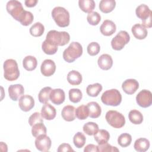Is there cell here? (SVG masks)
<instances>
[{
  "mask_svg": "<svg viewBox=\"0 0 152 152\" xmlns=\"http://www.w3.org/2000/svg\"><path fill=\"white\" fill-rule=\"evenodd\" d=\"M70 40V36L66 31L50 30L46 34L45 40L49 43L58 46L66 45Z\"/></svg>",
  "mask_w": 152,
  "mask_h": 152,
  "instance_id": "cell-1",
  "label": "cell"
},
{
  "mask_svg": "<svg viewBox=\"0 0 152 152\" xmlns=\"http://www.w3.org/2000/svg\"><path fill=\"white\" fill-rule=\"evenodd\" d=\"M4 77L10 81L17 80L20 76V71L15 60L12 59H7L3 65Z\"/></svg>",
  "mask_w": 152,
  "mask_h": 152,
  "instance_id": "cell-2",
  "label": "cell"
},
{
  "mask_svg": "<svg viewBox=\"0 0 152 152\" xmlns=\"http://www.w3.org/2000/svg\"><path fill=\"white\" fill-rule=\"evenodd\" d=\"M82 54L83 47L81 45L77 42H73L64 50L62 56L66 62L71 63L80 58Z\"/></svg>",
  "mask_w": 152,
  "mask_h": 152,
  "instance_id": "cell-3",
  "label": "cell"
},
{
  "mask_svg": "<svg viewBox=\"0 0 152 152\" xmlns=\"http://www.w3.org/2000/svg\"><path fill=\"white\" fill-rule=\"evenodd\" d=\"M52 16L56 24L61 27H65L69 24V13L64 7H56L52 11Z\"/></svg>",
  "mask_w": 152,
  "mask_h": 152,
  "instance_id": "cell-4",
  "label": "cell"
},
{
  "mask_svg": "<svg viewBox=\"0 0 152 152\" xmlns=\"http://www.w3.org/2000/svg\"><path fill=\"white\" fill-rule=\"evenodd\" d=\"M101 100L106 105L117 106L122 102V95L117 89L108 90L102 94Z\"/></svg>",
  "mask_w": 152,
  "mask_h": 152,
  "instance_id": "cell-5",
  "label": "cell"
},
{
  "mask_svg": "<svg viewBox=\"0 0 152 152\" xmlns=\"http://www.w3.org/2000/svg\"><path fill=\"white\" fill-rule=\"evenodd\" d=\"M105 119L107 122L115 128H121L125 125V118L120 112L110 110L106 112Z\"/></svg>",
  "mask_w": 152,
  "mask_h": 152,
  "instance_id": "cell-6",
  "label": "cell"
},
{
  "mask_svg": "<svg viewBox=\"0 0 152 152\" xmlns=\"http://www.w3.org/2000/svg\"><path fill=\"white\" fill-rule=\"evenodd\" d=\"M130 40V36L127 31H120L111 40V46L115 50H121L128 43Z\"/></svg>",
  "mask_w": 152,
  "mask_h": 152,
  "instance_id": "cell-7",
  "label": "cell"
},
{
  "mask_svg": "<svg viewBox=\"0 0 152 152\" xmlns=\"http://www.w3.org/2000/svg\"><path fill=\"white\" fill-rule=\"evenodd\" d=\"M6 9L7 12L18 21L25 11L22 4L16 0L8 1L6 5Z\"/></svg>",
  "mask_w": 152,
  "mask_h": 152,
  "instance_id": "cell-8",
  "label": "cell"
},
{
  "mask_svg": "<svg viewBox=\"0 0 152 152\" xmlns=\"http://www.w3.org/2000/svg\"><path fill=\"white\" fill-rule=\"evenodd\" d=\"M136 102L141 107L146 108L152 104V94L150 91L142 90L136 96Z\"/></svg>",
  "mask_w": 152,
  "mask_h": 152,
  "instance_id": "cell-9",
  "label": "cell"
},
{
  "mask_svg": "<svg viewBox=\"0 0 152 152\" xmlns=\"http://www.w3.org/2000/svg\"><path fill=\"white\" fill-rule=\"evenodd\" d=\"M52 145L50 138L46 134H42L36 137L35 140V146L40 151H48Z\"/></svg>",
  "mask_w": 152,
  "mask_h": 152,
  "instance_id": "cell-10",
  "label": "cell"
},
{
  "mask_svg": "<svg viewBox=\"0 0 152 152\" xmlns=\"http://www.w3.org/2000/svg\"><path fill=\"white\" fill-rule=\"evenodd\" d=\"M56 71V65L52 59H45L42 63L40 66V71L43 75L45 77H50Z\"/></svg>",
  "mask_w": 152,
  "mask_h": 152,
  "instance_id": "cell-11",
  "label": "cell"
},
{
  "mask_svg": "<svg viewBox=\"0 0 152 152\" xmlns=\"http://www.w3.org/2000/svg\"><path fill=\"white\" fill-rule=\"evenodd\" d=\"M24 93V87L20 84H12L8 87V94L10 99L13 101H17L23 96Z\"/></svg>",
  "mask_w": 152,
  "mask_h": 152,
  "instance_id": "cell-12",
  "label": "cell"
},
{
  "mask_svg": "<svg viewBox=\"0 0 152 152\" xmlns=\"http://www.w3.org/2000/svg\"><path fill=\"white\" fill-rule=\"evenodd\" d=\"M18 105L21 110L28 112L34 106V100L30 95H23L19 99Z\"/></svg>",
  "mask_w": 152,
  "mask_h": 152,
  "instance_id": "cell-13",
  "label": "cell"
},
{
  "mask_svg": "<svg viewBox=\"0 0 152 152\" xmlns=\"http://www.w3.org/2000/svg\"><path fill=\"white\" fill-rule=\"evenodd\" d=\"M139 88V83L135 79H127L122 84V88L127 94H133Z\"/></svg>",
  "mask_w": 152,
  "mask_h": 152,
  "instance_id": "cell-14",
  "label": "cell"
},
{
  "mask_svg": "<svg viewBox=\"0 0 152 152\" xmlns=\"http://www.w3.org/2000/svg\"><path fill=\"white\" fill-rule=\"evenodd\" d=\"M49 99L53 104L59 105L63 103L65 101V92L61 88L52 89L50 94Z\"/></svg>",
  "mask_w": 152,
  "mask_h": 152,
  "instance_id": "cell-15",
  "label": "cell"
},
{
  "mask_svg": "<svg viewBox=\"0 0 152 152\" xmlns=\"http://www.w3.org/2000/svg\"><path fill=\"white\" fill-rule=\"evenodd\" d=\"M101 33L106 36L112 35L116 30V26L115 24L111 20H104L100 27Z\"/></svg>",
  "mask_w": 152,
  "mask_h": 152,
  "instance_id": "cell-16",
  "label": "cell"
},
{
  "mask_svg": "<svg viewBox=\"0 0 152 152\" xmlns=\"http://www.w3.org/2000/svg\"><path fill=\"white\" fill-rule=\"evenodd\" d=\"M41 115L43 118L46 120L53 119L56 115L55 108L49 103H45L42 107Z\"/></svg>",
  "mask_w": 152,
  "mask_h": 152,
  "instance_id": "cell-17",
  "label": "cell"
},
{
  "mask_svg": "<svg viewBox=\"0 0 152 152\" xmlns=\"http://www.w3.org/2000/svg\"><path fill=\"white\" fill-rule=\"evenodd\" d=\"M97 64L100 68L103 70H109L113 65V59L109 54H102L97 60Z\"/></svg>",
  "mask_w": 152,
  "mask_h": 152,
  "instance_id": "cell-18",
  "label": "cell"
},
{
  "mask_svg": "<svg viewBox=\"0 0 152 152\" xmlns=\"http://www.w3.org/2000/svg\"><path fill=\"white\" fill-rule=\"evenodd\" d=\"M135 14L138 18L142 21L145 20L149 17L152 15V12L149 7L145 4H141L138 6L135 10Z\"/></svg>",
  "mask_w": 152,
  "mask_h": 152,
  "instance_id": "cell-19",
  "label": "cell"
},
{
  "mask_svg": "<svg viewBox=\"0 0 152 152\" xmlns=\"http://www.w3.org/2000/svg\"><path fill=\"white\" fill-rule=\"evenodd\" d=\"M75 108L71 105H66L64 106L61 112V115L62 118L67 121L71 122L75 119Z\"/></svg>",
  "mask_w": 152,
  "mask_h": 152,
  "instance_id": "cell-20",
  "label": "cell"
},
{
  "mask_svg": "<svg viewBox=\"0 0 152 152\" xmlns=\"http://www.w3.org/2000/svg\"><path fill=\"white\" fill-rule=\"evenodd\" d=\"M131 31L134 36L139 40L144 39L148 34L147 30L140 24H134L132 27Z\"/></svg>",
  "mask_w": 152,
  "mask_h": 152,
  "instance_id": "cell-21",
  "label": "cell"
},
{
  "mask_svg": "<svg viewBox=\"0 0 152 152\" xmlns=\"http://www.w3.org/2000/svg\"><path fill=\"white\" fill-rule=\"evenodd\" d=\"M89 111V116L91 118H99L102 113V109L100 106L96 102H90L87 104Z\"/></svg>",
  "mask_w": 152,
  "mask_h": 152,
  "instance_id": "cell-22",
  "label": "cell"
},
{
  "mask_svg": "<svg viewBox=\"0 0 152 152\" xmlns=\"http://www.w3.org/2000/svg\"><path fill=\"white\" fill-rule=\"evenodd\" d=\"M82 75L77 71L72 70L67 74V81L72 86H77L82 82Z\"/></svg>",
  "mask_w": 152,
  "mask_h": 152,
  "instance_id": "cell-23",
  "label": "cell"
},
{
  "mask_svg": "<svg viewBox=\"0 0 152 152\" xmlns=\"http://www.w3.org/2000/svg\"><path fill=\"white\" fill-rule=\"evenodd\" d=\"M37 65V61L36 58L31 55L26 56L23 60V66L25 69L28 71H33Z\"/></svg>",
  "mask_w": 152,
  "mask_h": 152,
  "instance_id": "cell-24",
  "label": "cell"
},
{
  "mask_svg": "<svg viewBox=\"0 0 152 152\" xmlns=\"http://www.w3.org/2000/svg\"><path fill=\"white\" fill-rule=\"evenodd\" d=\"M150 141L145 138H140L134 142V149L138 152H145L150 147Z\"/></svg>",
  "mask_w": 152,
  "mask_h": 152,
  "instance_id": "cell-25",
  "label": "cell"
},
{
  "mask_svg": "<svg viewBox=\"0 0 152 152\" xmlns=\"http://www.w3.org/2000/svg\"><path fill=\"white\" fill-rule=\"evenodd\" d=\"M116 7L115 0H102L99 3V9L103 13L112 12Z\"/></svg>",
  "mask_w": 152,
  "mask_h": 152,
  "instance_id": "cell-26",
  "label": "cell"
},
{
  "mask_svg": "<svg viewBox=\"0 0 152 152\" xmlns=\"http://www.w3.org/2000/svg\"><path fill=\"white\" fill-rule=\"evenodd\" d=\"M94 138L99 145L107 142L110 138L109 132L105 129H100L94 135Z\"/></svg>",
  "mask_w": 152,
  "mask_h": 152,
  "instance_id": "cell-27",
  "label": "cell"
},
{
  "mask_svg": "<svg viewBox=\"0 0 152 152\" xmlns=\"http://www.w3.org/2000/svg\"><path fill=\"white\" fill-rule=\"evenodd\" d=\"M78 5L83 12L90 13L93 12L96 7V4L93 0H79Z\"/></svg>",
  "mask_w": 152,
  "mask_h": 152,
  "instance_id": "cell-28",
  "label": "cell"
},
{
  "mask_svg": "<svg viewBox=\"0 0 152 152\" xmlns=\"http://www.w3.org/2000/svg\"><path fill=\"white\" fill-rule=\"evenodd\" d=\"M128 118L130 122L135 125L141 124L143 121L142 114L140 111L135 109L131 110L129 112Z\"/></svg>",
  "mask_w": 152,
  "mask_h": 152,
  "instance_id": "cell-29",
  "label": "cell"
},
{
  "mask_svg": "<svg viewBox=\"0 0 152 152\" xmlns=\"http://www.w3.org/2000/svg\"><path fill=\"white\" fill-rule=\"evenodd\" d=\"M102 90V86L100 83L88 85L86 88V93L90 97H97Z\"/></svg>",
  "mask_w": 152,
  "mask_h": 152,
  "instance_id": "cell-30",
  "label": "cell"
},
{
  "mask_svg": "<svg viewBox=\"0 0 152 152\" xmlns=\"http://www.w3.org/2000/svg\"><path fill=\"white\" fill-rule=\"evenodd\" d=\"M83 131L88 135H95L99 129L98 125L93 122H88L85 124L83 127Z\"/></svg>",
  "mask_w": 152,
  "mask_h": 152,
  "instance_id": "cell-31",
  "label": "cell"
},
{
  "mask_svg": "<svg viewBox=\"0 0 152 152\" xmlns=\"http://www.w3.org/2000/svg\"><path fill=\"white\" fill-rule=\"evenodd\" d=\"M45 31L44 26L40 22H37L33 24L32 26L30 28V33L31 36L34 37H40L41 36Z\"/></svg>",
  "mask_w": 152,
  "mask_h": 152,
  "instance_id": "cell-32",
  "label": "cell"
},
{
  "mask_svg": "<svg viewBox=\"0 0 152 152\" xmlns=\"http://www.w3.org/2000/svg\"><path fill=\"white\" fill-rule=\"evenodd\" d=\"M46 128L43 122H38L32 126L31 134L34 137H37L42 134H46Z\"/></svg>",
  "mask_w": 152,
  "mask_h": 152,
  "instance_id": "cell-33",
  "label": "cell"
},
{
  "mask_svg": "<svg viewBox=\"0 0 152 152\" xmlns=\"http://www.w3.org/2000/svg\"><path fill=\"white\" fill-rule=\"evenodd\" d=\"M52 90V89L50 87H45L39 91L38 99L40 103L45 104L48 102L50 99V94Z\"/></svg>",
  "mask_w": 152,
  "mask_h": 152,
  "instance_id": "cell-34",
  "label": "cell"
},
{
  "mask_svg": "<svg viewBox=\"0 0 152 152\" xmlns=\"http://www.w3.org/2000/svg\"><path fill=\"white\" fill-rule=\"evenodd\" d=\"M75 113L76 117L80 120L86 119L89 116V111L87 105L79 106L75 109Z\"/></svg>",
  "mask_w": 152,
  "mask_h": 152,
  "instance_id": "cell-35",
  "label": "cell"
},
{
  "mask_svg": "<svg viewBox=\"0 0 152 152\" xmlns=\"http://www.w3.org/2000/svg\"><path fill=\"white\" fill-rule=\"evenodd\" d=\"M82 97L83 94L80 89L71 88L69 90V99L71 102L74 103H78L82 99Z\"/></svg>",
  "mask_w": 152,
  "mask_h": 152,
  "instance_id": "cell-36",
  "label": "cell"
},
{
  "mask_svg": "<svg viewBox=\"0 0 152 152\" xmlns=\"http://www.w3.org/2000/svg\"><path fill=\"white\" fill-rule=\"evenodd\" d=\"M34 19V16L33 14L27 11H24L21 17L20 18L18 21L24 26H27L32 23Z\"/></svg>",
  "mask_w": 152,
  "mask_h": 152,
  "instance_id": "cell-37",
  "label": "cell"
},
{
  "mask_svg": "<svg viewBox=\"0 0 152 152\" xmlns=\"http://www.w3.org/2000/svg\"><path fill=\"white\" fill-rule=\"evenodd\" d=\"M132 141V137L128 133H123L121 134L118 138V143L122 147L129 146Z\"/></svg>",
  "mask_w": 152,
  "mask_h": 152,
  "instance_id": "cell-38",
  "label": "cell"
},
{
  "mask_svg": "<svg viewBox=\"0 0 152 152\" xmlns=\"http://www.w3.org/2000/svg\"><path fill=\"white\" fill-rule=\"evenodd\" d=\"M86 141V137L81 132H77L73 137L74 144L78 148H82L84 145Z\"/></svg>",
  "mask_w": 152,
  "mask_h": 152,
  "instance_id": "cell-39",
  "label": "cell"
},
{
  "mask_svg": "<svg viewBox=\"0 0 152 152\" xmlns=\"http://www.w3.org/2000/svg\"><path fill=\"white\" fill-rule=\"evenodd\" d=\"M42 49L45 53L51 55L56 53L58 50V46L52 45L46 40H44L42 44Z\"/></svg>",
  "mask_w": 152,
  "mask_h": 152,
  "instance_id": "cell-40",
  "label": "cell"
},
{
  "mask_svg": "<svg viewBox=\"0 0 152 152\" xmlns=\"http://www.w3.org/2000/svg\"><path fill=\"white\" fill-rule=\"evenodd\" d=\"M87 20L90 25L96 26L100 23L101 20V16L97 12H91L88 13L87 15Z\"/></svg>",
  "mask_w": 152,
  "mask_h": 152,
  "instance_id": "cell-41",
  "label": "cell"
},
{
  "mask_svg": "<svg viewBox=\"0 0 152 152\" xmlns=\"http://www.w3.org/2000/svg\"><path fill=\"white\" fill-rule=\"evenodd\" d=\"M100 50V46L99 44L97 42H93L89 43L87 48V53L90 56H96L97 55Z\"/></svg>",
  "mask_w": 152,
  "mask_h": 152,
  "instance_id": "cell-42",
  "label": "cell"
},
{
  "mask_svg": "<svg viewBox=\"0 0 152 152\" xmlns=\"http://www.w3.org/2000/svg\"><path fill=\"white\" fill-rule=\"evenodd\" d=\"M38 122H43V117L41 115V113L36 112L33 113L29 117L28 124L31 126H32L34 124Z\"/></svg>",
  "mask_w": 152,
  "mask_h": 152,
  "instance_id": "cell-43",
  "label": "cell"
},
{
  "mask_svg": "<svg viewBox=\"0 0 152 152\" xmlns=\"http://www.w3.org/2000/svg\"><path fill=\"white\" fill-rule=\"evenodd\" d=\"M99 151L100 152H106V151H111V152H115L119 151V149L114 146H112L110 144L106 142L103 144H100L98 145Z\"/></svg>",
  "mask_w": 152,
  "mask_h": 152,
  "instance_id": "cell-44",
  "label": "cell"
},
{
  "mask_svg": "<svg viewBox=\"0 0 152 152\" xmlns=\"http://www.w3.org/2000/svg\"><path fill=\"white\" fill-rule=\"evenodd\" d=\"M58 152H62V151H74V150L72 148L71 146L68 143H62L58 147L57 149Z\"/></svg>",
  "mask_w": 152,
  "mask_h": 152,
  "instance_id": "cell-45",
  "label": "cell"
},
{
  "mask_svg": "<svg viewBox=\"0 0 152 152\" xmlns=\"http://www.w3.org/2000/svg\"><path fill=\"white\" fill-rule=\"evenodd\" d=\"M84 152H97L99 151V148H98V145H96L94 144H90L86 145L84 149Z\"/></svg>",
  "mask_w": 152,
  "mask_h": 152,
  "instance_id": "cell-46",
  "label": "cell"
},
{
  "mask_svg": "<svg viewBox=\"0 0 152 152\" xmlns=\"http://www.w3.org/2000/svg\"><path fill=\"white\" fill-rule=\"evenodd\" d=\"M37 2L38 1L37 0H26V1H25L24 3L27 7L31 8V7H33L36 6Z\"/></svg>",
  "mask_w": 152,
  "mask_h": 152,
  "instance_id": "cell-47",
  "label": "cell"
}]
</instances>
